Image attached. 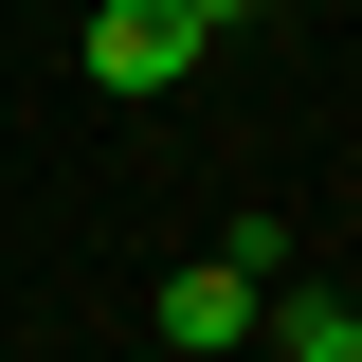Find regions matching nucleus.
<instances>
[{
    "instance_id": "obj_1",
    "label": "nucleus",
    "mask_w": 362,
    "mask_h": 362,
    "mask_svg": "<svg viewBox=\"0 0 362 362\" xmlns=\"http://www.w3.org/2000/svg\"><path fill=\"white\" fill-rule=\"evenodd\" d=\"M90 90H127V109H145V90H181V73H199V18H181V0H90Z\"/></svg>"
},
{
    "instance_id": "obj_2",
    "label": "nucleus",
    "mask_w": 362,
    "mask_h": 362,
    "mask_svg": "<svg viewBox=\"0 0 362 362\" xmlns=\"http://www.w3.org/2000/svg\"><path fill=\"white\" fill-rule=\"evenodd\" d=\"M254 326H272V290H254L235 254H199V272H163V344H181V362H235Z\"/></svg>"
},
{
    "instance_id": "obj_3",
    "label": "nucleus",
    "mask_w": 362,
    "mask_h": 362,
    "mask_svg": "<svg viewBox=\"0 0 362 362\" xmlns=\"http://www.w3.org/2000/svg\"><path fill=\"white\" fill-rule=\"evenodd\" d=\"M272 362H362V308H326V290H272V326H254Z\"/></svg>"
},
{
    "instance_id": "obj_4",
    "label": "nucleus",
    "mask_w": 362,
    "mask_h": 362,
    "mask_svg": "<svg viewBox=\"0 0 362 362\" xmlns=\"http://www.w3.org/2000/svg\"><path fill=\"white\" fill-rule=\"evenodd\" d=\"M181 18H199V37H235V18H254V0H181Z\"/></svg>"
}]
</instances>
